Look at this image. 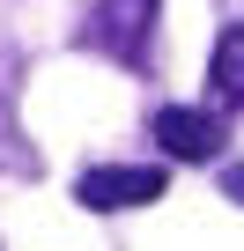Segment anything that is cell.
Segmentation results:
<instances>
[{
	"instance_id": "cell-1",
	"label": "cell",
	"mask_w": 244,
	"mask_h": 251,
	"mask_svg": "<svg viewBox=\"0 0 244 251\" xmlns=\"http://www.w3.org/2000/svg\"><path fill=\"white\" fill-rule=\"evenodd\" d=\"M156 15H163V0H96L89 23H81V45L118 59V67H141L148 37H156Z\"/></svg>"
},
{
	"instance_id": "cell-2",
	"label": "cell",
	"mask_w": 244,
	"mask_h": 251,
	"mask_svg": "<svg viewBox=\"0 0 244 251\" xmlns=\"http://www.w3.org/2000/svg\"><path fill=\"white\" fill-rule=\"evenodd\" d=\"M163 192H170V170H156V163H96V170H81V177H74V200H81L89 214L156 207Z\"/></svg>"
},
{
	"instance_id": "cell-3",
	"label": "cell",
	"mask_w": 244,
	"mask_h": 251,
	"mask_svg": "<svg viewBox=\"0 0 244 251\" xmlns=\"http://www.w3.org/2000/svg\"><path fill=\"white\" fill-rule=\"evenodd\" d=\"M148 133H156V148H163L170 163H215V155H222V141H229V126H222V111L163 103V111L148 118Z\"/></svg>"
},
{
	"instance_id": "cell-4",
	"label": "cell",
	"mask_w": 244,
	"mask_h": 251,
	"mask_svg": "<svg viewBox=\"0 0 244 251\" xmlns=\"http://www.w3.org/2000/svg\"><path fill=\"white\" fill-rule=\"evenodd\" d=\"M207 96L215 111H244V23H229L207 52Z\"/></svg>"
},
{
	"instance_id": "cell-5",
	"label": "cell",
	"mask_w": 244,
	"mask_h": 251,
	"mask_svg": "<svg viewBox=\"0 0 244 251\" xmlns=\"http://www.w3.org/2000/svg\"><path fill=\"white\" fill-rule=\"evenodd\" d=\"M37 170V148L23 141V126H15V111L0 103V177H30Z\"/></svg>"
},
{
	"instance_id": "cell-6",
	"label": "cell",
	"mask_w": 244,
	"mask_h": 251,
	"mask_svg": "<svg viewBox=\"0 0 244 251\" xmlns=\"http://www.w3.org/2000/svg\"><path fill=\"white\" fill-rule=\"evenodd\" d=\"M222 200H237V207H244V163H229V170H222Z\"/></svg>"
}]
</instances>
